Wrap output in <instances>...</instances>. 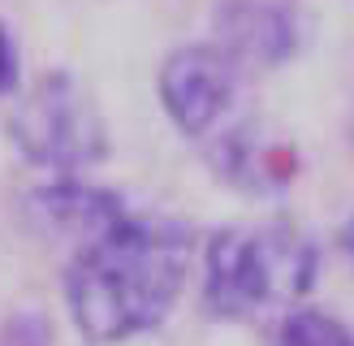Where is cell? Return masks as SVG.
Segmentation results:
<instances>
[{
	"label": "cell",
	"instance_id": "obj_9",
	"mask_svg": "<svg viewBox=\"0 0 354 346\" xmlns=\"http://www.w3.org/2000/svg\"><path fill=\"white\" fill-rule=\"evenodd\" d=\"M57 329L44 311H17L0 325V346H52Z\"/></svg>",
	"mask_w": 354,
	"mask_h": 346
},
{
	"label": "cell",
	"instance_id": "obj_10",
	"mask_svg": "<svg viewBox=\"0 0 354 346\" xmlns=\"http://www.w3.org/2000/svg\"><path fill=\"white\" fill-rule=\"evenodd\" d=\"M17 69H22V61H17V44L9 39V30L0 26V95H9L17 86Z\"/></svg>",
	"mask_w": 354,
	"mask_h": 346
},
{
	"label": "cell",
	"instance_id": "obj_7",
	"mask_svg": "<svg viewBox=\"0 0 354 346\" xmlns=\"http://www.w3.org/2000/svg\"><path fill=\"white\" fill-rule=\"evenodd\" d=\"M35 203H39V212L52 225H61V230H78L82 242L95 238L100 230H109L117 217H126V208H121L117 195H109V190H100V186H86L78 178H69V173L57 186L39 190Z\"/></svg>",
	"mask_w": 354,
	"mask_h": 346
},
{
	"label": "cell",
	"instance_id": "obj_8",
	"mask_svg": "<svg viewBox=\"0 0 354 346\" xmlns=\"http://www.w3.org/2000/svg\"><path fill=\"white\" fill-rule=\"evenodd\" d=\"M272 346H354V325L324 307L294 303L272 329Z\"/></svg>",
	"mask_w": 354,
	"mask_h": 346
},
{
	"label": "cell",
	"instance_id": "obj_4",
	"mask_svg": "<svg viewBox=\"0 0 354 346\" xmlns=\"http://www.w3.org/2000/svg\"><path fill=\"white\" fill-rule=\"evenodd\" d=\"M156 91H160V104L177 130L203 138L225 121L229 104L238 95V61L225 48H207V44L177 48L160 65Z\"/></svg>",
	"mask_w": 354,
	"mask_h": 346
},
{
	"label": "cell",
	"instance_id": "obj_11",
	"mask_svg": "<svg viewBox=\"0 0 354 346\" xmlns=\"http://www.w3.org/2000/svg\"><path fill=\"white\" fill-rule=\"evenodd\" d=\"M342 251H346V260H350V268H354V212H350V221H346V230H342Z\"/></svg>",
	"mask_w": 354,
	"mask_h": 346
},
{
	"label": "cell",
	"instance_id": "obj_2",
	"mask_svg": "<svg viewBox=\"0 0 354 346\" xmlns=\"http://www.w3.org/2000/svg\"><path fill=\"white\" fill-rule=\"evenodd\" d=\"M320 251L290 225L216 230L203 251V307L221 320H246L263 307H294L315 282Z\"/></svg>",
	"mask_w": 354,
	"mask_h": 346
},
{
	"label": "cell",
	"instance_id": "obj_6",
	"mask_svg": "<svg viewBox=\"0 0 354 346\" xmlns=\"http://www.w3.org/2000/svg\"><path fill=\"white\" fill-rule=\"evenodd\" d=\"M216 173L246 190H277L298 178V156L286 143H268L255 130H234L216 143Z\"/></svg>",
	"mask_w": 354,
	"mask_h": 346
},
{
	"label": "cell",
	"instance_id": "obj_3",
	"mask_svg": "<svg viewBox=\"0 0 354 346\" xmlns=\"http://www.w3.org/2000/svg\"><path fill=\"white\" fill-rule=\"evenodd\" d=\"M17 152L52 173H82L109 152V130L95 100L69 74H48L30 86L9 121Z\"/></svg>",
	"mask_w": 354,
	"mask_h": 346
},
{
	"label": "cell",
	"instance_id": "obj_5",
	"mask_svg": "<svg viewBox=\"0 0 354 346\" xmlns=\"http://www.w3.org/2000/svg\"><path fill=\"white\" fill-rule=\"evenodd\" d=\"M221 35L229 57L251 65H277L294 52L290 17L263 0H229L221 13Z\"/></svg>",
	"mask_w": 354,
	"mask_h": 346
},
{
	"label": "cell",
	"instance_id": "obj_1",
	"mask_svg": "<svg viewBox=\"0 0 354 346\" xmlns=\"http://www.w3.org/2000/svg\"><path fill=\"white\" fill-rule=\"evenodd\" d=\"M190 277V234L173 221L117 217L86 238L65 268V307L74 329L95 342H130L169 320Z\"/></svg>",
	"mask_w": 354,
	"mask_h": 346
}]
</instances>
